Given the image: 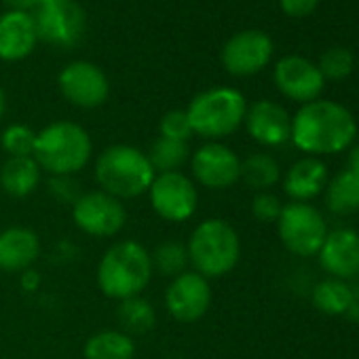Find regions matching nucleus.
Instances as JSON below:
<instances>
[{
  "label": "nucleus",
  "instance_id": "nucleus-7",
  "mask_svg": "<svg viewBox=\"0 0 359 359\" xmlns=\"http://www.w3.org/2000/svg\"><path fill=\"white\" fill-rule=\"evenodd\" d=\"M146 195L152 212L171 224L191 220L199 208V189L184 171L156 173Z\"/></svg>",
  "mask_w": 359,
  "mask_h": 359
},
{
  "label": "nucleus",
  "instance_id": "nucleus-18",
  "mask_svg": "<svg viewBox=\"0 0 359 359\" xmlns=\"http://www.w3.org/2000/svg\"><path fill=\"white\" fill-rule=\"evenodd\" d=\"M39 34L34 18L26 11H7L0 15V60L20 62L36 47Z\"/></svg>",
  "mask_w": 359,
  "mask_h": 359
},
{
  "label": "nucleus",
  "instance_id": "nucleus-33",
  "mask_svg": "<svg viewBox=\"0 0 359 359\" xmlns=\"http://www.w3.org/2000/svg\"><path fill=\"white\" fill-rule=\"evenodd\" d=\"M49 191L57 201H64V203H70V205L83 195V193H79V184L74 182L72 175H51Z\"/></svg>",
  "mask_w": 359,
  "mask_h": 359
},
{
  "label": "nucleus",
  "instance_id": "nucleus-25",
  "mask_svg": "<svg viewBox=\"0 0 359 359\" xmlns=\"http://www.w3.org/2000/svg\"><path fill=\"white\" fill-rule=\"evenodd\" d=\"M146 156L156 173H169V171H182V167L191 161V150L187 142L167 140L158 135L150 144Z\"/></svg>",
  "mask_w": 359,
  "mask_h": 359
},
{
  "label": "nucleus",
  "instance_id": "nucleus-16",
  "mask_svg": "<svg viewBox=\"0 0 359 359\" xmlns=\"http://www.w3.org/2000/svg\"><path fill=\"white\" fill-rule=\"evenodd\" d=\"M245 127L254 142L262 146H281L292 135V118L287 110L271 100L252 104L245 112Z\"/></svg>",
  "mask_w": 359,
  "mask_h": 359
},
{
  "label": "nucleus",
  "instance_id": "nucleus-1",
  "mask_svg": "<svg viewBox=\"0 0 359 359\" xmlns=\"http://www.w3.org/2000/svg\"><path fill=\"white\" fill-rule=\"evenodd\" d=\"M357 125L353 114L330 100H315L302 104L292 118L294 146L309 154H336L351 146Z\"/></svg>",
  "mask_w": 359,
  "mask_h": 359
},
{
  "label": "nucleus",
  "instance_id": "nucleus-34",
  "mask_svg": "<svg viewBox=\"0 0 359 359\" xmlns=\"http://www.w3.org/2000/svg\"><path fill=\"white\" fill-rule=\"evenodd\" d=\"M279 5L290 18H306L317 9L319 0H279Z\"/></svg>",
  "mask_w": 359,
  "mask_h": 359
},
{
  "label": "nucleus",
  "instance_id": "nucleus-32",
  "mask_svg": "<svg viewBox=\"0 0 359 359\" xmlns=\"http://www.w3.org/2000/svg\"><path fill=\"white\" fill-rule=\"evenodd\" d=\"M283 212V203L279 201L277 195L273 193H258L252 201V216L258 220V222H264V224H271V222H277L279 216Z\"/></svg>",
  "mask_w": 359,
  "mask_h": 359
},
{
  "label": "nucleus",
  "instance_id": "nucleus-8",
  "mask_svg": "<svg viewBox=\"0 0 359 359\" xmlns=\"http://www.w3.org/2000/svg\"><path fill=\"white\" fill-rule=\"evenodd\" d=\"M277 233L281 243L296 256H315L327 235V226L319 210L309 203L292 201L283 205L277 220Z\"/></svg>",
  "mask_w": 359,
  "mask_h": 359
},
{
  "label": "nucleus",
  "instance_id": "nucleus-6",
  "mask_svg": "<svg viewBox=\"0 0 359 359\" xmlns=\"http://www.w3.org/2000/svg\"><path fill=\"white\" fill-rule=\"evenodd\" d=\"M248 112V102L241 91L233 87H212L193 97L187 108L193 135L205 137L208 142H220L235 133Z\"/></svg>",
  "mask_w": 359,
  "mask_h": 359
},
{
  "label": "nucleus",
  "instance_id": "nucleus-28",
  "mask_svg": "<svg viewBox=\"0 0 359 359\" xmlns=\"http://www.w3.org/2000/svg\"><path fill=\"white\" fill-rule=\"evenodd\" d=\"M313 302L321 313L327 315H342L346 311H351L355 296L351 292V287L342 281V279H325L321 281L315 292H313Z\"/></svg>",
  "mask_w": 359,
  "mask_h": 359
},
{
  "label": "nucleus",
  "instance_id": "nucleus-5",
  "mask_svg": "<svg viewBox=\"0 0 359 359\" xmlns=\"http://www.w3.org/2000/svg\"><path fill=\"white\" fill-rule=\"evenodd\" d=\"M187 250L195 273L205 279H220L239 264L241 239L226 220L208 218L193 229Z\"/></svg>",
  "mask_w": 359,
  "mask_h": 359
},
{
  "label": "nucleus",
  "instance_id": "nucleus-14",
  "mask_svg": "<svg viewBox=\"0 0 359 359\" xmlns=\"http://www.w3.org/2000/svg\"><path fill=\"white\" fill-rule=\"evenodd\" d=\"M273 57V41L260 30H245L226 41L222 64L235 76H252L260 72Z\"/></svg>",
  "mask_w": 359,
  "mask_h": 359
},
{
  "label": "nucleus",
  "instance_id": "nucleus-4",
  "mask_svg": "<svg viewBox=\"0 0 359 359\" xmlns=\"http://www.w3.org/2000/svg\"><path fill=\"white\" fill-rule=\"evenodd\" d=\"M93 154L91 135L72 121H53L36 133L34 161L49 175H76Z\"/></svg>",
  "mask_w": 359,
  "mask_h": 359
},
{
  "label": "nucleus",
  "instance_id": "nucleus-3",
  "mask_svg": "<svg viewBox=\"0 0 359 359\" xmlns=\"http://www.w3.org/2000/svg\"><path fill=\"white\" fill-rule=\"evenodd\" d=\"M154 175L156 171L146 152L129 144H112L95 158V182L100 191L118 201L146 195Z\"/></svg>",
  "mask_w": 359,
  "mask_h": 359
},
{
  "label": "nucleus",
  "instance_id": "nucleus-35",
  "mask_svg": "<svg viewBox=\"0 0 359 359\" xmlns=\"http://www.w3.org/2000/svg\"><path fill=\"white\" fill-rule=\"evenodd\" d=\"M20 281H22V285H24L26 292H34L39 287V283H41V277H39V273L34 269H28V271L22 273V279Z\"/></svg>",
  "mask_w": 359,
  "mask_h": 359
},
{
  "label": "nucleus",
  "instance_id": "nucleus-24",
  "mask_svg": "<svg viewBox=\"0 0 359 359\" xmlns=\"http://www.w3.org/2000/svg\"><path fill=\"white\" fill-rule=\"evenodd\" d=\"M281 177V169L279 163L264 152H254L250 154L245 161H241V177L243 182L256 191V193H266L269 189H273Z\"/></svg>",
  "mask_w": 359,
  "mask_h": 359
},
{
  "label": "nucleus",
  "instance_id": "nucleus-23",
  "mask_svg": "<svg viewBox=\"0 0 359 359\" xmlns=\"http://www.w3.org/2000/svg\"><path fill=\"white\" fill-rule=\"evenodd\" d=\"M325 205L336 216H348L359 210V177L344 169L325 184Z\"/></svg>",
  "mask_w": 359,
  "mask_h": 359
},
{
  "label": "nucleus",
  "instance_id": "nucleus-10",
  "mask_svg": "<svg viewBox=\"0 0 359 359\" xmlns=\"http://www.w3.org/2000/svg\"><path fill=\"white\" fill-rule=\"evenodd\" d=\"M193 182L208 191H226L239 182L241 158L222 142H205L191 154Z\"/></svg>",
  "mask_w": 359,
  "mask_h": 359
},
{
  "label": "nucleus",
  "instance_id": "nucleus-36",
  "mask_svg": "<svg viewBox=\"0 0 359 359\" xmlns=\"http://www.w3.org/2000/svg\"><path fill=\"white\" fill-rule=\"evenodd\" d=\"M7 7H11V11H30L39 5V0H3Z\"/></svg>",
  "mask_w": 359,
  "mask_h": 359
},
{
  "label": "nucleus",
  "instance_id": "nucleus-40",
  "mask_svg": "<svg viewBox=\"0 0 359 359\" xmlns=\"http://www.w3.org/2000/svg\"><path fill=\"white\" fill-rule=\"evenodd\" d=\"M0 359H5V357H0Z\"/></svg>",
  "mask_w": 359,
  "mask_h": 359
},
{
  "label": "nucleus",
  "instance_id": "nucleus-37",
  "mask_svg": "<svg viewBox=\"0 0 359 359\" xmlns=\"http://www.w3.org/2000/svg\"><path fill=\"white\" fill-rule=\"evenodd\" d=\"M348 171H353L359 177V148H355L348 156Z\"/></svg>",
  "mask_w": 359,
  "mask_h": 359
},
{
  "label": "nucleus",
  "instance_id": "nucleus-17",
  "mask_svg": "<svg viewBox=\"0 0 359 359\" xmlns=\"http://www.w3.org/2000/svg\"><path fill=\"white\" fill-rule=\"evenodd\" d=\"M319 262L334 279H351L359 275V235L351 229H336L325 235Z\"/></svg>",
  "mask_w": 359,
  "mask_h": 359
},
{
  "label": "nucleus",
  "instance_id": "nucleus-13",
  "mask_svg": "<svg viewBox=\"0 0 359 359\" xmlns=\"http://www.w3.org/2000/svg\"><path fill=\"white\" fill-rule=\"evenodd\" d=\"M273 76H275L277 89L285 97L300 102V104H311V102L319 100L323 87H325V79L319 72V68L300 55L281 57L275 64Z\"/></svg>",
  "mask_w": 359,
  "mask_h": 359
},
{
  "label": "nucleus",
  "instance_id": "nucleus-26",
  "mask_svg": "<svg viewBox=\"0 0 359 359\" xmlns=\"http://www.w3.org/2000/svg\"><path fill=\"white\" fill-rule=\"evenodd\" d=\"M116 319L125 334H146L156 323V311L150 300H146L144 296H135L118 302Z\"/></svg>",
  "mask_w": 359,
  "mask_h": 359
},
{
  "label": "nucleus",
  "instance_id": "nucleus-29",
  "mask_svg": "<svg viewBox=\"0 0 359 359\" xmlns=\"http://www.w3.org/2000/svg\"><path fill=\"white\" fill-rule=\"evenodd\" d=\"M36 144V131L28 125H9L0 135V146L9 156H32Z\"/></svg>",
  "mask_w": 359,
  "mask_h": 359
},
{
  "label": "nucleus",
  "instance_id": "nucleus-2",
  "mask_svg": "<svg viewBox=\"0 0 359 359\" xmlns=\"http://www.w3.org/2000/svg\"><path fill=\"white\" fill-rule=\"evenodd\" d=\"M150 252L135 239H123L110 245L97 262L95 279L100 292L110 300L142 296L152 279Z\"/></svg>",
  "mask_w": 359,
  "mask_h": 359
},
{
  "label": "nucleus",
  "instance_id": "nucleus-20",
  "mask_svg": "<svg viewBox=\"0 0 359 359\" xmlns=\"http://www.w3.org/2000/svg\"><path fill=\"white\" fill-rule=\"evenodd\" d=\"M325 184H327V167L315 156H304L296 161L283 177L285 195L298 203H306L309 199L323 193Z\"/></svg>",
  "mask_w": 359,
  "mask_h": 359
},
{
  "label": "nucleus",
  "instance_id": "nucleus-9",
  "mask_svg": "<svg viewBox=\"0 0 359 359\" xmlns=\"http://www.w3.org/2000/svg\"><path fill=\"white\" fill-rule=\"evenodd\" d=\"M72 222L89 237L108 239L116 237L125 229L127 210L116 197L104 191H91L83 193L72 203Z\"/></svg>",
  "mask_w": 359,
  "mask_h": 359
},
{
  "label": "nucleus",
  "instance_id": "nucleus-31",
  "mask_svg": "<svg viewBox=\"0 0 359 359\" xmlns=\"http://www.w3.org/2000/svg\"><path fill=\"white\" fill-rule=\"evenodd\" d=\"M158 131H161V137L177 140V142H187L189 144V140L193 137V127H191L187 110H171V112H167L161 118V123H158Z\"/></svg>",
  "mask_w": 359,
  "mask_h": 359
},
{
  "label": "nucleus",
  "instance_id": "nucleus-30",
  "mask_svg": "<svg viewBox=\"0 0 359 359\" xmlns=\"http://www.w3.org/2000/svg\"><path fill=\"white\" fill-rule=\"evenodd\" d=\"M319 72L323 74V79H332V81H342L353 72V53L340 47L327 49L321 60H319Z\"/></svg>",
  "mask_w": 359,
  "mask_h": 359
},
{
  "label": "nucleus",
  "instance_id": "nucleus-22",
  "mask_svg": "<svg viewBox=\"0 0 359 359\" xmlns=\"http://www.w3.org/2000/svg\"><path fill=\"white\" fill-rule=\"evenodd\" d=\"M85 359H133L135 342L123 330H102L87 338L83 346Z\"/></svg>",
  "mask_w": 359,
  "mask_h": 359
},
{
  "label": "nucleus",
  "instance_id": "nucleus-15",
  "mask_svg": "<svg viewBox=\"0 0 359 359\" xmlns=\"http://www.w3.org/2000/svg\"><path fill=\"white\" fill-rule=\"evenodd\" d=\"M32 18L39 39L57 47L74 45L85 30V13L74 0L60 5H39V11Z\"/></svg>",
  "mask_w": 359,
  "mask_h": 359
},
{
  "label": "nucleus",
  "instance_id": "nucleus-12",
  "mask_svg": "<svg viewBox=\"0 0 359 359\" xmlns=\"http://www.w3.org/2000/svg\"><path fill=\"white\" fill-rule=\"evenodd\" d=\"M60 91L76 108H100L110 93L108 79L102 68L91 62H72L60 72Z\"/></svg>",
  "mask_w": 359,
  "mask_h": 359
},
{
  "label": "nucleus",
  "instance_id": "nucleus-19",
  "mask_svg": "<svg viewBox=\"0 0 359 359\" xmlns=\"http://www.w3.org/2000/svg\"><path fill=\"white\" fill-rule=\"evenodd\" d=\"M41 256V239L32 229L9 226L0 231V271L24 273Z\"/></svg>",
  "mask_w": 359,
  "mask_h": 359
},
{
  "label": "nucleus",
  "instance_id": "nucleus-11",
  "mask_svg": "<svg viewBox=\"0 0 359 359\" xmlns=\"http://www.w3.org/2000/svg\"><path fill=\"white\" fill-rule=\"evenodd\" d=\"M165 311L177 323H195L212 306V285L210 279L195 271H187L169 281L165 287Z\"/></svg>",
  "mask_w": 359,
  "mask_h": 359
},
{
  "label": "nucleus",
  "instance_id": "nucleus-27",
  "mask_svg": "<svg viewBox=\"0 0 359 359\" xmlns=\"http://www.w3.org/2000/svg\"><path fill=\"white\" fill-rule=\"evenodd\" d=\"M150 260H152V271H156L158 275L169 277V279L187 273L191 266L187 243L175 241V239H167V241L158 243L150 252Z\"/></svg>",
  "mask_w": 359,
  "mask_h": 359
},
{
  "label": "nucleus",
  "instance_id": "nucleus-21",
  "mask_svg": "<svg viewBox=\"0 0 359 359\" xmlns=\"http://www.w3.org/2000/svg\"><path fill=\"white\" fill-rule=\"evenodd\" d=\"M43 169L34 156H9L0 167V189L9 197L26 199L41 184Z\"/></svg>",
  "mask_w": 359,
  "mask_h": 359
},
{
  "label": "nucleus",
  "instance_id": "nucleus-39",
  "mask_svg": "<svg viewBox=\"0 0 359 359\" xmlns=\"http://www.w3.org/2000/svg\"><path fill=\"white\" fill-rule=\"evenodd\" d=\"M3 114H5V93L0 89V121H3Z\"/></svg>",
  "mask_w": 359,
  "mask_h": 359
},
{
  "label": "nucleus",
  "instance_id": "nucleus-38",
  "mask_svg": "<svg viewBox=\"0 0 359 359\" xmlns=\"http://www.w3.org/2000/svg\"><path fill=\"white\" fill-rule=\"evenodd\" d=\"M60 3H72V0H39V5H60Z\"/></svg>",
  "mask_w": 359,
  "mask_h": 359
}]
</instances>
